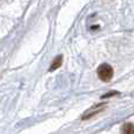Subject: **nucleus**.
<instances>
[{
    "label": "nucleus",
    "instance_id": "obj_1",
    "mask_svg": "<svg viewBox=\"0 0 134 134\" xmlns=\"http://www.w3.org/2000/svg\"><path fill=\"white\" fill-rule=\"evenodd\" d=\"M98 75H99V78L101 79L102 81L107 82V81H109L112 79V76H113V68L109 65H107V64H102V65L98 68Z\"/></svg>",
    "mask_w": 134,
    "mask_h": 134
},
{
    "label": "nucleus",
    "instance_id": "obj_2",
    "mask_svg": "<svg viewBox=\"0 0 134 134\" xmlns=\"http://www.w3.org/2000/svg\"><path fill=\"white\" fill-rule=\"evenodd\" d=\"M122 134H134V124H125L121 128Z\"/></svg>",
    "mask_w": 134,
    "mask_h": 134
},
{
    "label": "nucleus",
    "instance_id": "obj_3",
    "mask_svg": "<svg viewBox=\"0 0 134 134\" xmlns=\"http://www.w3.org/2000/svg\"><path fill=\"white\" fill-rule=\"evenodd\" d=\"M61 63H63V57H61V55H58V57L55 58V60L52 63L51 67H49V71H54V69L59 68V66L61 65Z\"/></svg>",
    "mask_w": 134,
    "mask_h": 134
}]
</instances>
